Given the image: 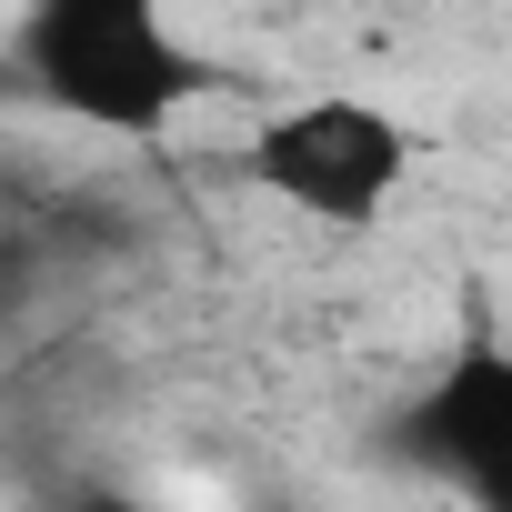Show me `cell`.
Here are the masks:
<instances>
[{"instance_id": "obj_1", "label": "cell", "mask_w": 512, "mask_h": 512, "mask_svg": "<svg viewBox=\"0 0 512 512\" xmlns=\"http://www.w3.org/2000/svg\"><path fill=\"white\" fill-rule=\"evenodd\" d=\"M11 81L51 121L101 141H161L221 91L211 51L181 41L171 0H21Z\"/></svg>"}, {"instance_id": "obj_2", "label": "cell", "mask_w": 512, "mask_h": 512, "mask_svg": "<svg viewBox=\"0 0 512 512\" xmlns=\"http://www.w3.org/2000/svg\"><path fill=\"white\" fill-rule=\"evenodd\" d=\"M241 171H251L262 201H282V211H302L322 231H372L412 191L422 131L392 101H372V91H302V101L251 121Z\"/></svg>"}, {"instance_id": "obj_3", "label": "cell", "mask_w": 512, "mask_h": 512, "mask_svg": "<svg viewBox=\"0 0 512 512\" xmlns=\"http://www.w3.org/2000/svg\"><path fill=\"white\" fill-rule=\"evenodd\" d=\"M382 462L432 482L452 512H512V332L472 312L452 352L382 412Z\"/></svg>"}, {"instance_id": "obj_4", "label": "cell", "mask_w": 512, "mask_h": 512, "mask_svg": "<svg viewBox=\"0 0 512 512\" xmlns=\"http://www.w3.org/2000/svg\"><path fill=\"white\" fill-rule=\"evenodd\" d=\"M51 512H161L151 492H131V482H71Z\"/></svg>"}]
</instances>
